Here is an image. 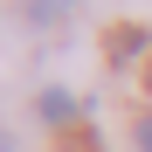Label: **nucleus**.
I'll return each mask as SVG.
<instances>
[{
    "label": "nucleus",
    "mask_w": 152,
    "mask_h": 152,
    "mask_svg": "<svg viewBox=\"0 0 152 152\" xmlns=\"http://www.w3.org/2000/svg\"><path fill=\"white\" fill-rule=\"evenodd\" d=\"M104 56H111V62L145 56V28H111V35H104Z\"/></svg>",
    "instance_id": "obj_1"
},
{
    "label": "nucleus",
    "mask_w": 152,
    "mask_h": 152,
    "mask_svg": "<svg viewBox=\"0 0 152 152\" xmlns=\"http://www.w3.org/2000/svg\"><path fill=\"white\" fill-rule=\"evenodd\" d=\"M42 118H48V124H69V118H76V97H69V90H42Z\"/></svg>",
    "instance_id": "obj_2"
},
{
    "label": "nucleus",
    "mask_w": 152,
    "mask_h": 152,
    "mask_svg": "<svg viewBox=\"0 0 152 152\" xmlns=\"http://www.w3.org/2000/svg\"><path fill=\"white\" fill-rule=\"evenodd\" d=\"M62 7H69V0H28V21L48 28V21H62Z\"/></svg>",
    "instance_id": "obj_3"
},
{
    "label": "nucleus",
    "mask_w": 152,
    "mask_h": 152,
    "mask_svg": "<svg viewBox=\"0 0 152 152\" xmlns=\"http://www.w3.org/2000/svg\"><path fill=\"white\" fill-rule=\"evenodd\" d=\"M138 152H152V118H138Z\"/></svg>",
    "instance_id": "obj_4"
},
{
    "label": "nucleus",
    "mask_w": 152,
    "mask_h": 152,
    "mask_svg": "<svg viewBox=\"0 0 152 152\" xmlns=\"http://www.w3.org/2000/svg\"><path fill=\"white\" fill-rule=\"evenodd\" d=\"M0 152H14V132H0Z\"/></svg>",
    "instance_id": "obj_5"
},
{
    "label": "nucleus",
    "mask_w": 152,
    "mask_h": 152,
    "mask_svg": "<svg viewBox=\"0 0 152 152\" xmlns=\"http://www.w3.org/2000/svg\"><path fill=\"white\" fill-rule=\"evenodd\" d=\"M145 90H152V69H145Z\"/></svg>",
    "instance_id": "obj_6"
}]
</instances>
